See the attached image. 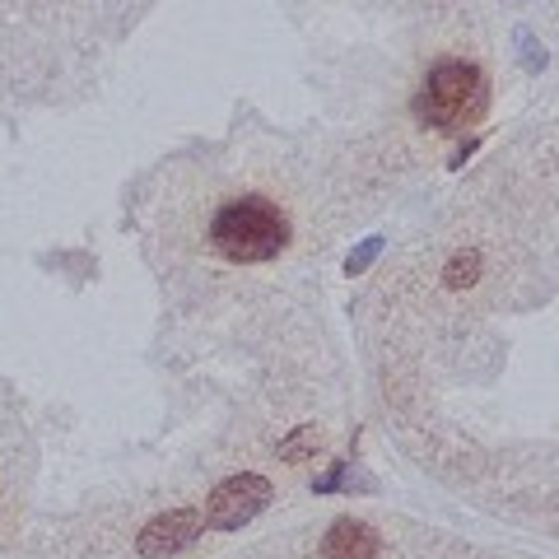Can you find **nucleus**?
<instances>
[{"mask_svg":"<svg viewBox=\"0 0 559 559\" xmlns=\"http://www.w3.org/2000/svg\"><path fill=\"white\" fill-rule=\"evenodd\" d=\"M28 443L14 415L0 406V546L14 536L24 518V495H28Z\"/></svg>","mask_w":559,"mask_h":559,"instance_id":"nucleus-3","label":"nucleus"},{"mask_svg":"<svg viewBox=\"0 0 559 559\" xmlns=\"http://www.w3.org/2000/svg\"><path fill=\"white\" fill-rule=\"evenodd\" d=\"M205 527H210V522H205V509H201V513H197V509L164 513V518H154V522H145V527H140V536H135V555L159 559V555H173V550H187Z\"/></svg>","mask_w":559,"mask_h":559,"instance_id":"nucleus-5","label":"nucleus"},{"mask_svg":"<svg viewBox=\"0 0 559 559\" xmlns=\"http://www.w3.org/2000/svg\"><path fill=\"white\" fill-rule=\"evenodd\" d=\"M266 499H271V485L261 476H234L215 485V495L205 503V522L210 527H238V522H248L266 509Z\"/></svg>","mask_w":559,"mask_h":559,"instance_id":"nucleus-4","label":"nucleus"},{"mask_svg":"<svg viewBox=\"0 0 559 559\" xmlns=\"http://www.w3.org/2000/svg\"><path fill=\"white\" fill-rule=\"evenodd\" d=\"M415 108L433 131H457L485 108V75L476 66H466V61H443L425 80Z\"/></svg>","mask_w":559,"mask_h":559,"instance_id":"nucleus-2","label":"nucleus"},{"mask_svg":"<svg viewBox=\"0 0 559 559\" xmlns=\"http://www.w3.org/2000/svg\"><path fill=\"white\" fill-rule=\"evenodd\" d=\"M205 248L229 266H261L289 248V215L266 191H234L205 215Z\"/></svg>","mask_w":559,"mask_h":559,"instance_id":"nucleus-1","label":"nucleus"},{"mask_svg":"<svg viewBox=\"0 0 559 559\" xmlns=\"http://www.w3.org/2000/svg\"><path fill=\"white\" fill-rule=\"evenodd\" d=\"M378 550V536L359 522H341L336 532L326 536V559H369Z\"/></svg>","mask_w":559,"mask_h":559,"instance_id":"nucleus-6","label":"nucleus"}]
</instances>
